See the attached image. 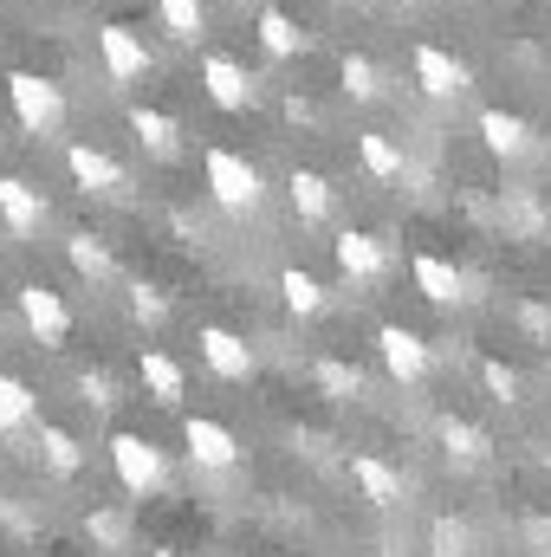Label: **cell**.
Instances as JSON below:
<instances>
[{"instance_id": "3957f363", "label": "cell", "mask_w": 551, "mask_h": 557, "mask_svg": "<svg viewBox=\"0 0 551 557\" xmlns=\"http://www.w3.org/2000/svg\"><path fill=\"white\" fill-rule=\"evenodd\" d=\"M7 104H13L20 131H33V137H59V124H65V91L39 72H7Z\"/></svg>"}, {"instance_id": "4dcf8cb0", "label": "cell", "mask_w": 551, "mask_h": 557, "mask_svg": "<svg viewBox=\"0 0 551 557\" xmlns=\"http://www.w3.org/2000/svg\"><path fill=\"white\" fill-rule=\"evenodd\" d=\"M85 539H91L98 552H124L131 519H124V512H111V506H98V512H85Z\"/></svg>"}, {"instance_id": "ac0fdd59", "label": "cell", "mask_w": 551, "mask_h": 557, "mask_svg": "<svg viewBox=\"0 0 551 557\" xmlns=\"http://www.w3.org/2000/svg\"><path fill=\"white\" fill-rule=\"evenodd\" d=\"M434 434H441V454H448L454 467H480V460L493 454L487 428H474V421H461V416H441L434 421Z\"/></svg>"}, {"instance_id": "52a82bcc", "label": "cell", "mask_w": 551, "mask_h": 557, "mask_svg": "<svg viewBox=\"0 0 551 557\" xmlns=\"http://www.w3.org/2000/svg\"><path fill=\"white\" fill-rule=\"evenodd\" d=\"M331 253H338V273L351 278V285H377V278L390 273V247L377 234H364V227H344L331 240Z\"/></svg>"}, {"instance_id": "8992f818", "label": "cell", "mask_w": 551, "mask_h": 557, "mask_svg": "<svg viewBox=\"0 0 551 557\" xmlns=\"http://www.w3.org/2000/svg\"><path fill=\"white\" fill-rule=\"evenodd\" d=\"M195 344H201V363H208L221 383H247V376H254V344H247L241 331H228V324H201Z\"/></svg>"}, {"instance_id": "4316f807", "label": "cell", "mask_w": 551, "mask_h": 557, "mask_svg": "<svg viewBox=\"0 0 551 557\" xmlns=\"http://www.w3.org/2000/svg\"><path fill=\"white\" fill-rule=\"evenodd\" d=\"M33 416H39L33 389H26L20 376H7V370H0V434H20V428H33Z\"/></svg>"}, {"instance_id": "44dd1931", "label": "cell", "mask_w": 551, "mask_h": 557, "mask_svg": "<svg viewBox=\"0 0 551 557\" xmlns=\"http://www.w3.org/2000/svg\"><path fill=\"white\" fill-rule=\"evenodd\" d=\"M65 260H72V273L91 278V285H105V278L118 273V267H111V247H105L98 234H65Z\"/></svg>"}, {"instance_id": "7c38bea8", "label": "cell", "mask_w": 551, "mask_h": 557, "mask_svg": "<svg viewBox=\"0 0 551 557\" xmlns=\"http://www.w3.org/2000/svg\"><path fill=\"white\" fill-rule=\"evenodd\" d=\"M201 91H208L221 111H247V104H254V78H247L228 52H208V59H201Z\"/></svg>"}, {"instance_id": "ffe728a7", "label": "cell", "mask_w": 551, "mask_h": 557, "mask_svg": "<svg viewBox=\"0 0 551 557\" xmlns=\"http://www.w3.org/2000/svg\"><path fill=\"white\" fill-rule=\"evenodd\" d=\"M131 131H137V143L149 156H175V149H182V124H175L169 111H156V104H137V111H131Z\"/></svg>"}, {"instance_id": "e0dca14e", "label": "cell", "mask_w": 551, "mask_h": 557, "mask_svg": "<svg viewBox=\"0 0 551 557\" xmlns=\"http://www.w3.org/2000/svg\"><path fill=\"white\" fill-rule=\"evenodd\" d=\"M415 292L428 298V305H461L467 298V278H461V267H448L441 253H415Z\"/></svg>"}, {"instance_id": "9c48e42d", "label": "cell", "mask_w": 551, "mask_h": 557, "mask_svg": "<svg viewBox=\"0 0 551 557\" xmlns=\"http://www.w3.org/2000/svg\"><path fill=\"white\" fill-rule=\"evenodd\" d=\"M65 169H72V182H78L85 195H124V188H131V175H124L105 149H91V143H72V149H65Z\"/></svg>"}, {"instance_id": "1f68e13d", "label": "cell", "mask_w": 551, "mask_h": 557, "mask_svg": "<svg viewBox=\"0 0 551 557\" xmlns=\"http://www.w3.org/2000/svg\"><path fill=\"white\" fill-rule=\"evenodd\" d=\"M480 383H487V396H493L500 409H513V403H519V370H506L500 357H480Z\"/></svg>"}, {"instance_id": "f1b7e54d", "label": "cell", "mask_w": 551, "mask_h": 557, "mask_svg": "<svg viewBox=\"0 0 551 557\" xmlns=\"http://www.w3.org/2000/svg\"><path fill=\"white\" fill-rule=\"evenodd\" d=\"M338 78H344V91H351L357 104H377V98H383V72H377V65H370L364 52H344Z\"/></svg>"}, {"instance_id": "d590c367", "label": "cell", "mask_w": 551, "mask_h": 557, "mask_svg": "<svg viewBox=\"0 0 551 557\" xmlns=\"http://www.w3.org/2000/svg\"><path fill=\"white\" fill-rule=\"evenodd\" d=\"M156 557H188V552H156Z\"/></svg>"}, {"instance_id": "2e32d148", "label": "cell", "mask_w": 551, "mask_h": 557, "mask_svg": "<svg viewBox=\"0 0 551 557\" xmlns=\"http://www.w3.org/2000/svg\"><path fill=\"white\" fill-rule=\"evenodd\" d=\"M480 143L500 162H519V156H532V124L513 117V111H480Z\"/></svg>"}, {"instance_id": "e575fe53", "label": "cell", "mask_w": 551, "mask_h": 557, "mask_svg": "<svg viewBox=\"0 0 551 557\" xmlns=\"http://www.w3.org/2000/svg\"><path fill=\"white\" fill-rule=\"evenodd\" d=\"M519 539H526V552H532V557H551V519H546V512H526Z\"/></svg>"}, {"instance_id": "7a4b0ae2", "label": "cell", "mask_w": 551, "mask_h": 557, "mask_svg": "<svg viewBox=\"0 0 551 557\" xmlns=\"http://www.w3.org/2000/svg\"><path fill=\"white\" fill-rule=\"evenodd\" d=\"M111 473H118L124 493L149 499V493L169 486V454H162L149 434H137V428H118V434H111Z\"/></svg>"}, {"instance_id": "484cf974", "label": "cell", "mask_w": 551, "mask_h": 557, "mask_svg": "<svg viewBox=\"0 0 551 557\" xmlns=\"http://www.w3.org/2000/svg\"><path fill=\"white\" fill-rule=\"evenodd\" d=\"M260 46H267L273 59H292V52H305V46H311V33H305V26H292V13L267 7V13H260Z\"/></svg>"}, {"instance_id": "5b68a950", "label": "cell", "mask_w": 551, "mask_h": 557, "mask_svg": "<svg viewBox=\"0 0 551 557\" xmlns=\"http://www.w3.org/2000/svg\"><path fill=\"white\" fill-rule=\"evenodd\" d=\"M182 447H188V460L201 467V473H234L241 467V441H234V428L215 416H188L182 421Z\"/></svg>"}, {"instance_id": "4fadbf2b", "label": "cell", "mask_w": 551, "mask_h": 557, "mask_svg": "<svg viewBox=\"0 0 551 557\" xmlns=\"http://www.w3.org/2000/svg\"><path fill=\"white\" fill-rule=\"evenodd\" d=\"M0 221H7V234H39L46 227V195L26 175H0Z\"/></svg>"}, {"instance_id": "7402d4cb", "label": "cell", "mask_w": 551, "mask_h": 557, "mask_svg": "<svg viewBox=\"0 0 551 557\" xmlns=\"http://www.w3.org/2000/svg\"><path fill=\"white\" fill-rule=\"evenodd\" d=\"M285 195H292V208H298L305 221H325V214H331V201H338V195H331V182H325L318 169H292Z\"/></svg>"}, {"instance_id": "8fae6325", "label": "cell", "mask_w": 551, "mask_h": 557, "mask_svg": "<svg viewBox=\"0 0 551 557\" xmlns=\"http://www.w3.org/2000/svg\"><path fill=\"white\" fill-rule=\"evenodd\" d=\"M415 85H421L428 98H461L474 78H467V65H461L454 52H441V46H415Z\"/></svg>"}, {"instance_id": "cb8c5ba5", "label": "cell", "mask_w": 551, "mask_h": 557, "mask_svg": "<svg viewBox=\"0 0 551 557\" xmlns=\"http://www.w3.org/2000/svg\"><path fill=\"white\" fill-rule=\"evenodd\" d=\"M279 298H285L292 318H318V311H325V285L305 273V267H285V273H279Z\"/></svg>"}, {"instance_id": "d4e9b609", "label": "cell", "mask_w": 551, "mask_h": 557, "mask_svg": "<svg viewBox=\"0 0 551 557\" xmlns=\"http://www.w3.org/2000/svg\"><path fill=\"white\" fill-rule=\"evenodd\" d=\"M311 376H318V389H325L331 403H357V396H364V370L344 363V357H318Z\"/></svg>"}, {"instance_id": "ba28073f", "label": "cell", "mask_w": 551, "mask_h": 557, "mask_svg": "<svg viewBox=\"0 0 551 557\" xmlns=\"http://www.w3.org/2000/svg\"><path fill=\"white\" fill-rule=\"evenodd\" d=\"M377 357H383V370L396 376V383H421L428 376V344H421V331H409V324H383L377 331Z\"/></svg>"}, {"instance_id": "83f0119b", "label": "cell", "mask_w": 551, "mask_h": 557, "mask_svg": "<svg viewBox=\"0 0 551 557\" xmlns=\"http://www.w3.org/2000/svg\"><path fill=\"white\" fill-rule=\"evenodd\" d=\"M357 156H364V169H370L377 182H396V175L409 169V162H403V149L383 137V131H364V137H357Z\"/></svg>"}, {"instance_id": "603a6c76", "label": "cell", "mask_w": 551, "mask_h": 557, "mask_svg": "<svg viewBox=\"0 0 551 557\" xmlns=\"http://www.w3.org/2000/svg\"><path fill=\"white\" fill-rule=\"evenodd\" d=\"M156 20H162V33L182 39V46H195V39L208 33V7H201V0H156Z\"/></svg>"}, {"instance_id": "f546056e", "label": "cell", "mask_w": 551, "mask_h": 557, "mask_svg": "<svg viewBox=\"0 0 551 557\" xmlns=\"http://www.w3.org/2000/svg\"><path fill=\"white\" fill-rule=\"evenodd\" d=\"M428 557H474V532L461 519H428Z\"/></svg>"}, {"instance_id": "5bb4252c", "label": "cell", "mask_w": 551, "mask_h": 557, "mask_svg": "<svg viewBox=\"0 0 551 557\" xmlns=\"http://www.w3.org/2000/svg\"><path fill=\"white\" fill-rule=\"evenodd\" d=\"M98 52H105L111 85H137L143 72H149V52H143V39L131 26H105V33H98Z\"/></svg>"}, {"instance_id": "6da1fadb", "label": "cell", "mask_w": 551, "mask_h": 557, "mask_svg": "<svg viewBox=\"0 0 551 557\" xmlns=\"http://www.w3.org/2000/svg\"><path fill=\"white\" fill-rule=\"evenodd\" d=\"M201 175H208L215 208H228V214H260V208H267V182H260V169H254L247 156H234V149H208Z\"/></svg>"}, {"instance_id": "d6a6232c", "label": "cell", "mask_w": 551, "mask_h": 557, "mask_svg": "<svg viewBox=\"0 0 551 557\" xmlns=\"http://www.w3.org/2000/svg\"><path fill=\"white\" fill-rule=\"evenodd\" d=\"M131 318H137V324H149V331L169 318V298H162V285H149V278H137V285H131Z\"/></svg>"}, {"instance_id": "836d02e7", "label": "cell", "mask_w": 551, "mask_h": 557, "mask_svg": "<svg viewBox=\"0 0 551 557\" xmlns=\"http://www.w3.org/2000/svg\"><path fill=\"white\" fill-rule=\"evenodd\" d=\"M78 389H85V403H91V409H111V403H118L111 370H85V376H78Z\"/></svg>"}, {"instance_id": "d6986e66", "label": "cell", "mask_w": 551, "mask_h": 557, "mask_svg": "<svg viewBox=\"0 0 551 557\" xmlns=\"http://www.w3.org/2000/svg\"><path fill=\"white\" fill-rule=\"evenodd\" d=\"M39 460H46V473H59V480H72V473L85 467V447H78V434H72V428H59V421H46V428H39Z\"/></svg>"}, {"instance_id": "277c9868", "label": "cell", "mask_w": 551, "mask_h": 557, "mask_svg": "<svg viewBox=\"0 0 551 557\" xmlns=\"http://www.w3.org/2000/svg\"><path fill=\"white\" fill-rule=\"evenodd\" d=\"M20 318H26V331H33L39 350H65V337H72V311H65V298H59L52 285L26 278V285H20Z\"/></svg>"}, {"instance_id": "30bf717a", "label": "cell", "mask_w": 551, "mask_h": 557, "mask_svg": "<svg viewBox=\"0 0 551 557\" xmlns=\"http://www.w3.org/2000/svg\"><path fill=\"white\" fill-rule=\"evenodd\" d=\"M351 486H357L370 506H383V512L409 499V480H403L390 460H377V454H351Z\"/></svg>"}, {"instance_id": "9a60e30c", "label": "cell", "mask_w": 551, "mask_h": 557, "mask_svg": "<svg viewBox=\"0 0 551 557\" xmlns=\"http://www.w3.org/2000/svg\"><path fill=\"white\" fill-rule=\"evenodd\" d=\"M143 389H149V403L156 409H182V396H188V376H182V363L169 357V350H143Z\"/></svg>"}]
</instances>
